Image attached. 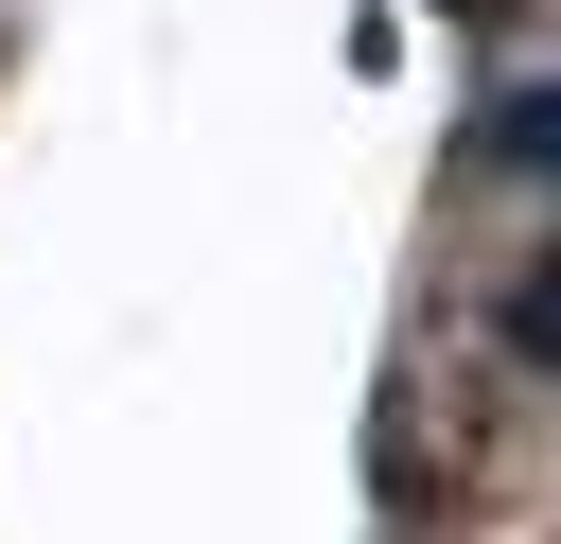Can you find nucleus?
<instances>
[{
    "label": "nucleus",
    "instance_id": "1",
    "mask_svg": "<svg viewBox=\"0 0 561 544\" xmlns=\"http://www.w3.org/2000/svg\"><path fill=\"white\" fill-rule=\"evenodd\" d=\"M473 140H491V158H508V175H543V158H561V88H508V105H491V123H473Z\"/></svg>",
    "mask_w": 561,
    "mask_h": 544
}]
</instances>
